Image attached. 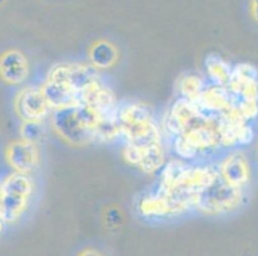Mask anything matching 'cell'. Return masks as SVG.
<instances>
[{
  "instance_id": "cell-20",
  "label": "cell",
  "mask_w": 258,
  "mask_h": 256,
  "mask_svg": "<svg viewBox=\"0 0 258 256\" xmlns=\"http://www.w3.org/2000/svg\"><path fill=\"white\" fill-rule=\"evenodd\" d=\"M236 110L247 122L253 121L258 117V102L250 100H236Z\"/></svg>"
},
{
  "instance_id": "cell-18",
  "label": "cell",
  "mask_w": 258,
  "mask_h": 256,
  "mask_svg": "<svg viewBox=\"0 0 258 256\" xmlns=\"http://www.w3.org/2000/svg\"><path fill=\"white\" fill-rule=\"evenodd\" d=\"M206 86H207V82L201 74L187 73L180 78L177 90H179L180 98L196 102L202 91L205 90Z\"/></svg>"
},
{
  "instance_id": "cell-15",
  "label": "cell",
  "mask_w": 258,
  "mask_h": 256,
  "mask_svg": "<svg viewBox=\"0 0 258 256\" xmlns=\"http://www.w3.org/2000/svg\"><path fill=\"white\" fill-rule=\"evenodd\" d=\"M89 58H90V64L95 69H108L116 64L118 59V51L112 42L100 40L90 48Z\"/></svg>"
},
{
  "instance_id": "cell-19",
  "label": "cell",
  "mask_w": 258,
  "mask_h": 256,
  "mask_svg": "<svg viewBox=\"0 0 258 256\" xmlns=\"http://www.w3.org/2000/svg\"><path fill=\"white\" fill-rule=\"evenodd\" d=\"M45 137L44 122H22L20 126V138L39 145Z\"/></svg>"
},
{
  "instance_id": "cell-14",
  "label": "cell",
  "mask_w": 258,
  "mask_h": 256,
  "mask_svg": "<svg viewBox=\"0 0 258 256\" xmlns=\"http://www.w3.org/2000/svg\"><path fill=\"white\" fill-rule=\"evenodd\" d=\"M196 103L206 114L221 116L233 109L236 104V98L230 93L226 86L210 83L202 91Z\"/></svg>"
},
{
  "instance_id": "cell-23",
  "label": "cell",
  "mask_w": 258,
  "mask_h": 256,
  "mask_svg": "<svg viewBox=\"0 0 258 256\" xmlns=\"http://www.w3.org/2000/svg\"><path fill=\"white\" fill-rule=\"evenodd\" d=\"M6 225H7L6 219H4V218L2 217V214H0V234L4 232V229H6Z\"/></svg>"
},
{
  "instance_id": "cell-5",
  "label": "cell",
  "mask_w": 258,
  "mask_h": 256,
  "mask_svg": "<svg viewBox=\"0 0 258 256\" xmlns=\"http://www.w3.org/2000/svg\"><path fill=\"white\" fill-rule=\"evenodd\" d=\"M41 91L51 110H59L64 108L80 107V93L70 83L62 69V64L53 65L49 69L45 79L41 84Z\"/></svg>"
},
{
  "instance_id": "cell-9",
  "label": "cell",
  "mask_w": 258,
  "mask_h": 256,
  "mask_svg": "<svg viewBox=\"0 0 258 256\" xmlns=\"http://www.w3.org/2000/svg\"><path fill=\"white\" fill-rule=\"evenodd\" d=\"M4 158L12 172L30 176L39 166L41 152L37 144L18 138L7 145Z\"/></svg>"
},
{
  "instance_id": "cell-4",
  "label": "cell",
  "mask_w": 258,
  "mask_h": 256,
  "mask_svg": "<svg viewBox=\"0 0 258 256\" xmlns=\"http://www.w3.org/2000/svg\"><path fill=\"white\" fill-rule=\"evenodd\" d=\"M245 201V190L229 186L221 178L197 197L194 209L206 215H222L236 211Z\"/></svg>"
},
{
  "instance_id": "cell-6",
  "label": "cell",
  "mask_w": 258,
  "mask_h": 256,
  "mask_svg": "<svg viewBox=\"0 0 258 256\" xmlns=\"http://www.w3.org/2000/svg\"><path fill=\"white\" fill-rule=\"evenodd\" d=\"M206 116L207 114L202 112L196 102L179 98L171 105L163 117L161 130L163 135L166 133L168 137L173 138L181 135L185 130H187L189 127L196 124Z\"/></svg>"
},
{
  "instance_id": "cell-7",
  "label": "cell",
  "mask_w": 258,
  "mask_h": 256,
  "mask_svg": "<svg viewBox=\"0 0 258 256\" xmlns=\"http://www.w3.org/2000/svg\"><path fill=\"white\" fill-rule=\"evenodd\" d=\"M13 108L22 122H44L53 113L41 88L31 84L23 86L17 91Z\"/></svg>"
},
{
  "instance_id": "cell-16",
  "label": "cell",
  "mask_w": 258,
  "mask_h": 256,
  "mask_svg": "<svg viewBox=\"0 0 258 256\" xmlns=\"http://www.w3.org/2000/svg\"><path fill=\"white\" fill-rule=\"evenodd\" d=\"M166 161V149L163 142L144 146V152H143V159L138 169L147 175H153V173L162 170L165 166Z\"/></svg>"
},
{
  "instance_id": "cell-21",
  "label": "cell",
  "mask_w": 258,
  "mask_h": 256,
  "mask_svg": "<svg viewBox=\"0 0 258 256\" xmlns=\"http://www.w3.org/2000/svg\"><path fill=\"white\" fill-rule=\"evenodd\" d=\"M249 11L253 20H254L255 22H258V0H250Z\"/></svg>"
},
{
  "instance_id": "cell-1",
  "label": "cell",
  "mask_w": 258,
  "mask_h": 256,
  "mask_svg": "<svg viewBox=\"0 0 258 256\" xmlns=\"http://www.w3.org/2000/svg\"><path fill=\"white\" fill-rule=\"evenodd\" d=\"M117 121L122 137L131 144L149 145L163 142V132L151 109L143 103L130 102L118 107Z\"/></svg>"
},
{
  "instance_id": "cell-13",
  "label": "cell",
  "mask_w": 258,
  "mask_h": 256,
  "mask_svg": "<svg viewBox=\"0 0 258 256\" xmlns=\"http://www.w3.org/2000/svg\"><path fill=\"white\" fill-rule=\"evenodd\" d=\"M30 62L17 49H8L0 54V79L9 86H22L30 77Z\"/></svg>"
},
{
  "instance_id": "cell-10",
  "label": "cell",
  "mask_w": 258,
  "mask_h": 256,
  "mask_svg": "<svg viewBox=\"0 0 258 256\" xmlns=\"http://www.w3.org/2000/svg\"><path fill=\"white\" fill-rule=\"evenodd\" d=\"M80 104L89 108L97 116H114L118 110L116 95L100 78L89 83L80 93Z\"/></svg>"
},
{
  "instance_id": "cell-22",
  "label": "cell",
  "mask_w": 258,
  "mask_h": 256,
  "mask_svg": "<svg viewBox=\"0 0 258 256\" xmlns=\"http://www.w3.org/2000/svg\"><path fill=\"white\" fill-rule=\"evenodd\" d=\"M79 256H103V255L97 250H85L80 253Z\"/></svg>"
},
{
  "instance_id": "cell-12",
  "label": "cell",
  "mask_w": 258,
  "mask_h": 256,
  "mask_svg": "<svg viewBox=\"0 0 258 256\" xmlns=\"http://www.w3.org/2000/svg\"><path fill=\"white\" fill-rule=\"evenodd\" d=\"M227 89L236 100L258 102V69L248 63L234 65Z\"/></svg>"
},
{
  "instance_id": "cell-2",
  "label": "cell",
  "mask_w": 258,
  "mask_h": 256,
  "mask_svg": "<svg viewBox=\"0 0 258 256\" xmlns=\"http://www.w3.org/2000/svg\"><path fill=\"white\" fill-rule=\"evenodd\" d=\"M97 114L89 108H64L51 113V127L64 142L72 146H86L94 142V124Z\"/></svg>"
},
{
  "instance_id": "cell-8",
  "label": "cell",
  "mask_w": 258,
  "mask_h": 256,
  "mask_svg": "<svg viewBox=\"0 0 258 256\" xmlns=\"http://www.w3.org/2000/svg\"><path fill=\"white\" fill-rule=\"evenodd\" d=\"M138 213L147 219H170V218L179 217L190 210L187 206L173 199L165 192L157 191L144 194L137 204Z\"/></svg>"
},
{
  "instance_id": "cell-17",
  "label": "cell",
  "mask_w": 258,
  "mask_h": 256,
  "mask_svg": "<svg viewBox=\"0 0 258 256\" xmlns=\"http://www.w3.org/2000/svg\"><path fill=\"white\" fill-rule=\"evenodd\" d=\"M206 72L211 83L227 88L233 73V67L226 60L222 59L221 56L210 55L206 59Z\"/></svg>"
},
{
  "instance_id": "cell-3",
  "label": "cell",
  "mask_w": 258,
  "mask_h": 256,
  "mask_svg": "<svg viewBox=\"0 0 258 256\" xmlns=\"http://www.w3.org/2000/svg\"><path fill=\"white\" fill-rule=\"evenodd\" d=\"M35 185L31 176L12 172L0 181V214L7 224L21 220L29 210Z\"/></svg>"
},
{
  "instance_id": "cell-11",
  "label": "cell",
  "mask_w": 258,
  "mask_h": 256,
  "mask_svg": "<svg viewBox=\"0 0 258 256\" xmlns=\"http://www.w3.org/2000/svg\"><path fill=\"white\" fill-rule=\"evenodd\" d=\"M216 168L219 172V177L229 186L245 190V187L249 185L252 170L249 160L244 152H230L219 161Z\"/></svg>"
}]
</instances>
